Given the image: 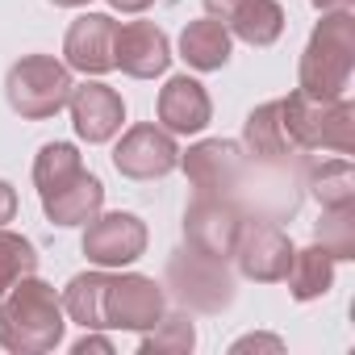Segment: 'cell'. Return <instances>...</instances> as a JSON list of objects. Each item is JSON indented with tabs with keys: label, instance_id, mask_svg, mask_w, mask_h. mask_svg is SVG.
Returning <instances> with one entry per match:
<instances>
[{
	"label": "cell",
	"instance_id": "1",
	"mask_svg": "<svg viewBox=\"0 0 355 355\" xmlns=\"http://www.w3.org/2000/svg\"><path fill=\"white\" fill-rule=\"evenodd\" d=\"M63 301L59 293L38 280L21 276L0 297V347L13 355H46L63 343Z\"/></svg>",
	"mask_w": 355,
	"mask_h": 355
},
{
	"label": "cell",
	"instance_id": "2",
	"mask_svg": "<svg viewBox=\"0 0 355 355\" xmlns=\"http://www.w3.org/2000/svg\"><path fill=\"white\" fill-rule=\"evenodd\" d=\"M351 67H355V17H351V9L326 13L318 21V30L309 34V46L301 51L297 92H305L309 101L347 96Z\"/></svg>",
	"mask_w": 355,
	"mask_h": 355
},
{
	"label": "cell",
	"instance_id": "3",
	"mask_svg": "<svg viewBox=\"0 0 355 355\" xmlns=\"http://www.w3.org/2000/svg\"><path fill=\"white\" fill-rule=\"evenodd\" d=\"M280 105L297 150H334V155L355 150V105L347 96L309 101L305 92H288Z\"/></svg>",
	"mask_w": 355,
	"mask_h": 355
},
{
	"label": "cell",
	"instance_id": "4",
	"mask_svg": "<svg viewBox=\"0 0 355 355\" xmlns=\"http://www.w3.org/2000/svg\"><path fill=\"white\" fill-rule=\"evenodd\" d=\"M71 67L51 59V55H26L9 67L5 76V96H9V109L26 121H46L55 117L67 96H71Z\"/></svg>",
	"mask_w": 355,
	"mask_h": 355
},
{
	"label": "cell",
	"instance_id": "5",
	"mask_svg": "<svg viewBox=\"0 0 355 355\" xmlns=\"http://www.w3.org/2000/svg\"><path fill=\"white\" fill-rule=\"evenodd\" d=\"M167 280L189 309L222 313L234 301V280L226 272V259H205L197 251H180L167 263Z\"/></svg>",
	"mask_w": 355,
	"mask_h": 355
},
{
	"label": "cell",
	"instance_id": "6",
	"mask_svg": "<svg viewBox=\"0 0 355 355\" xmlns=\"http://www.w3.org/2000/svg\"><path fill=\"white\" fill-rule=\"evenodd\" d=\"M230 255L239 259V272H243L247 280L276 284V280L288 276L297 247H293V239H288L276 222H243Z\"/></svg>",
	"mask_w": 355,
	"mask_h": 355
},
{
	"label": "cell",
	"instance_id": "7",
	"mask_svg": "<svg viewBox=\"0 0 355 355\" xmlns=\"http://www.w3.org/2000/svg\"><path fill=\"white\" fill-rule=\"evenodd\" d=\"M239 226H243L239 209L214 193H197V201L184 209V243H189V251H197L205 259H230Z\"/></svg>",
	"mask_w": 355,
	"mask_h": 355
},
{
	"label": "cell",
	"instance_id": "8",
	"mask_svg": "<svg viewBox=\"0 0 355 355\" xmlns=\"http://www.w3.org/2000/svg\"><path fill=\"white\" fill-rule=\"evenodd\" d=\"M113 167L130 180H159L171 167H180V146L163 125H134L121 134L113 150Z\"/></svg>",
	"mask_w": 355,
	"mask_h": 355
},
{
	"label": "cell",
	"instance_id": "9",
	"mask_svg": "<svg viewBox=\"0 0 355 355\" xmlns=\"http://www.w3.org/2000/svg\"><path fill=\"white\" fill-rule=\"evenodd\" d=\"M167 309L163 288L150 276H109V293H105V326L117 330H150Z\"/></svg>",
	"mask_w": 355,
	"mask_h": 355
},
{
	"label": "cell",
	"instance_id": "10",
	"mask_svg": "<svg viewBox=\"0 0 355 355\" xmlns=\"http://www.w3.org/2000/svg\"><path fill=\"white\" fill-rule=\"evenodd\" d=\"M146 251V226L134 214H96L84 230V255L96 268H125Z\"/></svg>",
	"mask_w": 355,
	"mask_h": 355
},
{
	"label": "cell",
	"instance_id": "11",
	"mask_svg": "<svg viewBox=\"0 0 355 355\" xmlns=\"http://www.w3.org/2000/svg\"><path fill=\"white\" fill-rule=\"evenodd\" d=\"M180 167L197 193L222 197L226 189H234L243 180V146L226 142V138H205V142L189 146V155H180Z\"/></svg>",
	"mask_w": 355,
	"mask_h": 355
},
{
	"label": "cell",
	"instance_id": "12",
	"mask_svg": "<svg viewBox=\"0 0 355 355\" xmlns=\"http://www.w3.org/2000/svg\"><path fill=\"white\" fill-rule=\"evenodd\" d=\"M113 38H117V21L109 13H84L67 26V38H63V55H67V67L71 71H84V76H105L113 71Z\"/></svg>",
	"mask_w": 355,
	"mask_h": 355
},
{
	"label": "cell",
	"instance_id": "13",
	"mask_svg": "<svg viewBox=\"0 0 355 355\" xmlns=\"http://www.w3.org/2000/svg\"><path fill=\"white\" fill-rule=\"evenodd\" d=\"M113 63H117L125 76H134V80H155V76H163L167 63H171L167 34H163L155 21H125V26H117Z\"/></svg>",
	"mask_w": 355,
	"mask_h": 355
},
{
	"label": "cell",
	"instance_id": "14",
	"mask_svg": "<svg viewBox=\"0 0 355 355\" xmlns=\"http://www.w3.org/2000/svg\"><path fill=\"white\" fill-rule=\"evenodd\" d=\"M67 109H71V125L84 142H109L125 121V101L101 80L76 84L67 96Z\"/></svg>",
	"mask_w": 355,
	"mask_h": 355
},
{
	"label": "cell",
	"instance_id": "15",
	"mask_svg": "<svg viewBox=\"0 0 355 355\" xmlns=\"http://www.w3.org/2000/svg\"><path fill=\"white\" fill-rule=\"evenodd\" d=\"M205 9L247 46H272L284 34L280 0H205Z\"/></svg>",
	"mask_w": 355,
	"mask_h": 355
},
{
	"label": "cell",
	"instance_id": "16",
	"mask_svg": "<svg viewBox=\"0 0 355 355\" xmlns=\"http://www.w3.org/2000/svg\"><path fill=\"white\" fill-rule=\"evenodd\" d=\"M155 113L167 134H201L214 117V101H209L205 84H197L193 76H171L159 88Z\"/></svg>",
	"mask_w": 355,
	"mask_h": 355
},
{
	"label": "cell",
	"instance_id": "17",
	"mask_svg": "<svg viewBox=\"0 0 355 355\" xmlns=\"http://www.w3.org/2000/svg\"><path fill=\"white\" fill-rule=\"evenodd\" d=\"M105 205V184L92 171H76L67 184L42 193V209L55 226H88Z\"/></svg>",
	"mask_w": 355,
	"mask_h": 355
},
{
	"label": "cell",
	"instance_id": "18",
	"mask_svg": "<svg viewBox=\"0 0 355 355\" xmlns=\"http://www.w3.org/2000/svg\"><path fill=\"white\" fill-rule=\"evenodd\" d=\"M243 142H247V150H251L255 159H263V163H276V159L297 155V146H293V138H288V125H284V105H280V101H268V105L251 109L247 121H243Z\"/></svg>",
	"mask_w": 355,
	"mask_h": 355
},
{
	"label": "cell",
	"instance_id": "19",
	"mask_svg": "<svg viewBox=\"0 0 355 355\" xmlns=\"http://www.w3.org/2000/svg\"><path fill=\"white\" fill-rule=\"evenodd\" d=\"M230 30L218 21V17H201V21H189L184 34H180V59L197 71H222L230 63Z\"/></svg>",
	"mask_w": 355,
	"mask_h": 355
},
{
	"label": "cell",
	"instance_id": "20",
	"mask_svg": "<svg viewBox=\"0 0 355 355\" xmlns=\"http://www.w3.org/2000/svg\"><path fill=\"white\" fill-rule=\"evenodd\" d=\"M105 293H109V276L105 272H84L63 288V313L71 322H80L84 330H105Z\"/></svg>",
	"mask_w": 355,
	"mask_h": 355
},
{
	"label": "cell",
	"instance_id": "21",
	"mask_svg": "<svg viewBox=\"0 0 355 355\" xmlns=\"http://www.w3.org/2000/svg\"><path fill=\"white\" fill-rule=\"evenodd\" d=\"M288 293H293V301H313V297H326L330 293V284H334V259L313 243V247H305V251H297L293 255V268H288Z\"/></svg>",
	"mask_w": 355,
	"mask_h": 355
},
{
	"label": "cell",
	"instance_id": "22",
	"mask_svg": "<svg viewBox=\"0 0 355 355\" xmlns=\"http://www.w3.org/2000/svg\"><path fill=\"white\" fill-rule=\"evenodd\" d=\"M76 171H84L80 150H76L71 142H46V146L38 150V159H34V184H38V197L51 193V189H59V184H67Z\"/></svg>",
	"mask_w": 355,
	"mask_h": 355
},
{
	"label": "cell",
	"instance_id": "23",
	"mask_svg": "<svg viewBox=\"0 0 355 355\" xmlns=\"http://www.w3.org/2000/svg\"><path fill=\"white\" fill-rule=\"evenodd\" d=\"M197 347V330H193V322H189V313H163L155 326H150V334L138 343V351L142 355H189Z\"/></svg>",
	"mask_w": 355,
	"mask_h": 355
},
{
	"label": "cell",
	"instance_id": "24",
	"mask_svg": "<svg viewBox=\"0 0 355 355\" xmlns=\"http://www.w3.org/2000/svg\"><path fill=\"white\" fill-rule=\"evenodd\" d=\"M318 247L330 259H355V205H330V209H322Z\"/></svg>",
	"mask_w": 355,
	"mask_h": 355
},
{
	"label": "cell",
	"instance_id": "25",
	"mask_svg": "<svg viewBox=\"0 0 355 355\" xmlns=\"http://www.w3.org/2000/svg\"><path fill=\"white\" fill-rule=\"evenodd\" d=\"M309 189L322 209L330 205H355V167L347 159H330L309 175Z\"/></svg>",
	"mask_w": 355,
	"mask_h": 355
},
{
	"label": "cell",
	"instance_id": "26",
	"mask_svg": "<svg viewBox=\"0 0 355 355\" xmlns=\"http://www.w3.org/2000/svg\"><path fill=\"white\" fill-rule=\"evenodd\" d=\"M38 272V251L26 234H13L0 226V297H5L21 276H34Z\"/></svg>",
	"mask_w": 355,
	"mask_h": 355
},
{
	"label": "cell",
	"instance_id": "27",
	"mask_svg": "<svg viewBox=\"0 0 355 355\" xmlns=\"http://www.w3.org/2000/svg\"><path fill=\"white\" fill-rule=\"evenodd\" d=\"M259 347H268V351H280L284 343H280V338H272V334H247V338H239L230 351H234V355H243V351H259Z\"/></svg>",
	"mask_w": 355,
	"mask_h": 355
},
{
	"label": "cell",
	"instance_id": "28",
	"mask_svg": "<svg viewBox=\"0 0 355 355\" xmlns=\"http://www.w3.org/2000/svg\"><path fill=\"white\" fill-rule=\"evenodd\" d=\"M13 218H17V193H13V184L0 180V226H9Z\"/></svg>",
	"mask_w": 355,
	"mask_h": 355
},
{
	"label": "cell",
	"instance_id": "29",
	"mask_svg": "<svg viewBox=\"0 0 355 355\" xmlns=\"http://www.w3.org/2000/svg\"><path fill=\"white\" fill-rule=\"evenodd\" d=\"M71 351H76V355H88V351H101V355H109V351H113V343H109V338H101V334H84V338H80Z\"/></svg>",
	"mask_w": 355,
	"mask_h": 355
},
{
	"label": "cell",
	"instance_id": "30",
	"mask_svg": "<svg viewBox=\"0 0 355 355\" xmlns=\"http://www.w3.org/2000/svg\"><path fill=\"white\" fill-rule=\"evenodd\" d=\"M313 9H322V13H343V9H351L355 0H309Z\"/></svg>",
	"mask_w": 355,
	"mask_h": 355
},
{
	"label": "cell",
	"instance_id": "31",
	"mask_svg": "<svg viewBox=\"0 0 355 355\" xmlns=\"http://www.w3.org/2000/svg\"><path fill=\"white\" fill-rule=\"evenodd\" d=\"M113 9H121V13H142V9H150L155 0H109Z\"/></svg>",
	"mask_w": 355,
	"mask_h": 355
},
{
	"label": "cell",
	"instance_id": "32",
	"mask_svg": "<svg viewBox=\"0 0 355 355\" xmlns=\"http://www.w3.org/2000/svg\"><path fill=\"white\" fill-rule=\"evenodd\" d=\"M51 5H59V9H80V5H88V0H51Z\"/></svg>",
	"mask_w": 355,
	"mask_h": 355
}]
</instances>
